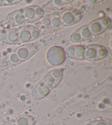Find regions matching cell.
<instances>
[{
	"label": "cell",
	"instance_id": "obj_14",
	"mask_svg": "<svg viewBox=\"0 0 112 125\" xmlns=\"http://www.w3.org/2000/svg\"><path fill=\"white\" fill-rule=\"evenodd\" d=\"M42 24L47 27L57 28L61 25L59 13H53L48 15L42 19Z\"/></svg>",
	"mask_w": 112,
	"mask_h": 125
},
{
	"label": "cell",
	"instance_id": "obj_9",
	"mask_svg": "<svg viewBox=\"0 0 112 125\" xmlns=\"http://www.w3.org/2000/svg\"><path fill=\"white\" fill-rule=\"evenodd\" d=\"M93 35L88 27V25H84L71 35L70 39L73 42L77 43L88 40L91 39Z\"/></svg>",
	"mask_w": 112,
	"mask_h": 125
},
{
	"label": "cell",
	"instance_id": "obj_21",
	"mask_svg": "<svg viewBox=\"0 0 112 125\" xmlns=\"http://www.w3.org/2000/svg\"><path fill=\"white\" fill-rule=\"evenodd\" d=\"M0 57H1V53H0Z\"/></svg>",
	"mask_w": 112,
	"mask_h": 125
},
{
	"label": "cell",
	"instance_id": "obj_7",
	"mask_svg": "<svg viewBox=\"0 0 112 125\" xmlns=\"http://www.w3.org/2000/svg\"><path fill=\"white\" fill-rule=\"evenodd\" d=\"M26 23H33L39 21L44 16V10L40 6H29L23 9Z\"/></svg>",
	"mask_w": 112,
	"mask_h": 125
},
{
	"label": "cell",
	"instance_id": "obj_16",
	"mask_svg": "<svg viewBox=\"0 0 112 125\" xmlns=\"http://www.w3.org/2000/svg\"><path fill=\"white\" fill-rule=\"evenodd\" d=\"M17 125H34L36 119L30 115H23L17 117L16 120Z\"/></svg>",
	"mask_w": 112,
	"mask_h": 125
},
{
	"label": "cell",
	"instance_id": "obj_11",
	"mask_svg": "<svg viewBox=\"0 0 112 125\" xmlns=\"http://www.w3.org/2000/svg\"><path fill=\"white\" fill-rule=\"evenodd\" d=\"M85 46L84 45H74L68 47L66 50V53L71 59L82 61L84 60Z\"/></svg>",
	"mask_w": 112,
	"mask_h": 125
},
{
	"label": "cell",
	"instance_id": "obj_15",
	"mask_svg": "<svg viewBox=\"0 0 112 125\" xmlns=\"http://www.w3.org/2000/svg\"><path fill=\"white\" fill-rule=\"evenodd\" d=\"M20 63H21L20 59L15 51H13L1 62V66L3 68H8Z\"/></svg>",
	"mask_w": 112,
	"mask_h": 125
},
{
	"label": "cell",
	"instance_id": "obj_20",
	"mask_svg": "<svg viewBox=\"0 0 112 125\" xmlns=\"http://www.w3.org/2000/svg\"><path fill=\"white\" fill-rule=\"evenodd\" d=\"M2 125H17L16 121L15 120H10L6 122H5V124H3Z\"/></svg>",
	"mask_w": 112,
	"mask_h": 125
},
{
	"label": "cell",
	"instance_id": "obj_10",
	"mask_svg": "<svg viewBox=\"0 0 112 125\" xmlns=\"http://www.w3.org/2000/svg\"><path fill=\"white\" fill-rule=\"evenodd\" d=\"M7 24L11 27L20 26L26 23V21L23 14V9L18 10L10 13L6 18Z\"/></svg>",
	"mask_w": 112,
	"mask_h": 125
},
{
	"label": "cell",
	"instance_id": "obj_1",
	"mask_svg": "<svg viewBox=\"0 0 112 125\" xmlns=\"http://www.w3.org/2000/svg\"><path fill=\"white\" fill-rule=\"evenodd\" d=\"M108 54L107 49L101 45L91 44L85 46L84 57L87 61H98L104 59Z\"/></svg>",
	"mask_w": 112,
	"mask_h": 125
},
{
	"label": "cell",
	"instance_id": "obj_19",
	"mask_svg": "<svg viewBox=\"0 0 112 125\" xmlns=\"http://www.w3.org/2000/svg\"><path fill=\"white\" fill-rule=\"evenodd\" d=\"M73 1H66V0H60V1H54V2L55 5L57 6H63L67 5V4L73 2Z\"/></svg>",
	"mask_w": 112,
	"mask_h": 125
},
{
	"label": "cell",
	"instance_id": "obj_13",
	"mask_svg": "<svg viewBox=\"0 0 112 125\" xmlns=\"http://www.w3.org/2000/svg\"><path fill=\"white\" fill-rule=\"evenodd\" d=\"M50 88L46 85L42 81L40 82L33 88L32 92V98L35 100L44 98L48 95L50 91Z\"/></svg>",
	"mask_w": 112,
	"mask_h": 125
},
{
	"label": "cell",
	"instance_id": "obj_2",
	"mask_svg": "<svg viewBox=\"0 0 112 125\" xmlns=\"http://www.w3.org/2000/svg\"><path fill=\"white\" fill-rule=\"evenodd\" d=\"M19 42L21 43H27L37 39L40 35L38 28L32 25H24L17 29Z\"/></svg>",
	"mask_w": 112,
	"mask_h": 125
},
{
	"label": "cell",
	"instance_id": "obj_6",
	"mask_svg": "<svg viewBox=\"0 0 112 125\" xmlns=\"http://www.w3.org/2000/svg\"><path fill=\"white\" fill-rule=\"evenodd\" d=\"M38 50V45L36 43H29L21 45L15 50V52L22 62L33 56Z\"/></svg>",
	"mask_w": 112,
	"mask_h": 125
},
{
	"label": "cell",
	"instance_id": "obj_5",
	"mask_svg": "<svg viewBox=\"0 0 112 125\" xmlns=\"http://www.w3.org/2000/svg\"><path fill=\"white\" fill-rule=\"evenodd\" d=\"M47 58L49 63L54 66H58L64 63L66 59V54L62 47L53 46L47 52Z\"/></svg>",
	"mask_w": 112,
	"mask_h": 125
},
{
	"label": "cell",
	"instance_id": "obj_8",
	"mask_svg": "<svg viewBox=\"0 0 112 125\" xmlns=\"http://www.w3.org/2000/svg\"><path fill=\"white\" fill-rule=\"evenodd\" d=\"M63 71L62 70L54 69L45 75L42 81L52 89L58 85L61 81Z\"/></svg>",
	"mask_w": 112,
	"mask_h": 125
},
{
	"label": "cell",
	"instance_id": "obj_3",
	"mask_svg": "<svg viewBox=\"0 0 112 125\" xmlns=\"http://www.w3.org/2000/svg\"><path fill=\"white\" fill-rule=\"evenodd\" d=\"M61 25L71 26L79 22L82 18L81 13L75 9H66L59 13Z\"/></svg>",
	"mask_w": 112,
	"mask_h": 125
},
{
	"label": "cell",
	"instance_id": "obj_12",
	"mask_svg": "<svg viewBox=\"0 0 112 125\" xmlns=\"http://www.w3.org/2000/svg\"><path fill=\"white\" fill-rule=\"evenodd\" d=\"M0 40L8 44H18L19 42L17 29H10L0 34Z\"/></svg>",
	"mask_w": 112,
	"mask_h": 125
},
{
	"label": "cell",
	"instance_id": "obj_17",
	"mask_svg": "<svg viewBox=\"0 0 112 125\" xmlns=\"http://www.w3.org/2000/svg\"><path fill=\"white\" fill-rule=\"evenodd\" d=\"M20 0H0V6L14 5L20 2Z\"/></svg>",
	"mask_w": 112,
	"mask_h": 125
},
{
	"label": "cell",
	"instance_id": "obj_18",
	"mask_svg": "<svg viewBox=\"0 0 112 125\" xmlns=\"http://www.w3.org/2000/svg\"><path fill=\"white\" fill-rule=\"evenodd\" d=\"M86 125H111V124L110 123L109 124L107 122L103 120H95L88 123Z\"/></svg>",
	"mask_w": 112,
	"mask_h": 125
},
{
	"label": "cell",
	"instance_id": "obj_4",
	"mask_svg": "<svg viewBox=\"0 0 112 125\" xmlns=\"http://www.w3.org/2000/svg\"><path fill=\"white\" fill-rule=\"evenodd\" d=\"M111 24V19L108 17H104L95 19L88 25L93 36H97L100 35L106 31Z\"/></svg>",
	"mask_w": 112,
	"mask_h": 125
}]
</instances>
